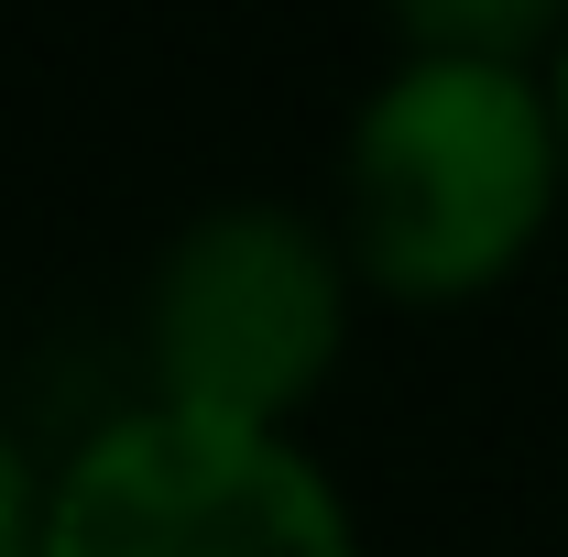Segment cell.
Returning a JSON list of instances; mask_svg holds the SVG:
<instances>
[{
	"label": "cell",
	"instance_id": "1",
	"mask_svg": "<svg viewBox=\"0 0 568 557\" xmlns=\"http://www.w3.org/2000/svg\"><path fill=\"white\" fill-rule=\"evenodd\" d=\"M568 198L558 99L536 67L405 55L351 121V263L405 306L503 284Z\"/></svg>",
	"mask_w": 568,
	"mask_h": 557
},
{
	"label": "cell",
	"instance_id": "2",
	"mask_svg": "<svg viewBox=\"0 0 568 557\" xmlns=\"http://www.w3.org/2000/svg\"><path fill=\"white\" fill-rule=\"evenodd\" d=\"M351 241H328L295 209H209L175 230V252L153 263L142 306V361H153V405L219 426H284L351 340Z\"/></svg>",
	"mask_w": 568,
	"mask_h": 557
},
{
	"label": "cell",
	"instance_id": "3",
	"mask_svg": "<svg viewBox=\"0 0 568 557\" xmlns=\"http://www.w3.org/2000/svg\"><path fill=\"white\" fill-rule=\"evenodd\" d=\"M33 557H361V525L284 426L132 405L77 437Z\"/></svg>",
	"mask_w": 568,
	"mask_h": 557
},
{
	"label": "cell",
	"instance_id": "4",
	"mask_svg": "<svg viewBox=\"0 0 568 557\" xmlns=\"http://www.w3.org/2000/svg\"><path fill=\"white\" fill-rule=\"evenodd\" d=\"M405 55H470V67H536L568 44V0H383Z\"/></svg>",
	"mask_w": 568,
	"mask_h": 557
},
{
	"label": "cell",
	"instance_id": "5",
	"mask_svg": "<svg viewBox=\"0 0 568 557\" xmlns=\"http://www.w3.org/2000/svg\"><path fill=\"white\" fill-rule=\"evenodd\" d=\"M44 503H55V482H44L33 448L0 426V557H33V547H44Z\"/></svg>",
	"mask_w": 568,
	"mask_h": 557
},
{
	"label": "cell",
	"instance_id": "6",
	"mask_svg": "<svg viewBox=\"0 0 568 557\" xmlns=\"http://www.w3.org/2000/svg\"><path fill=\"white\" fill-rule=\"evenodd\" d=\"M547 99H558V142H568V44L547 55Z\"/></svg>",
	"mask_w": 568,
	"mask_h": 557
}]
</instances>
